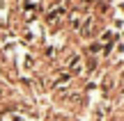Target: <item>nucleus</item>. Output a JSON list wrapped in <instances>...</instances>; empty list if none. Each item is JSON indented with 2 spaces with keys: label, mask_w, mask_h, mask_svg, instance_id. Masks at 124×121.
Masks as SVG:
<instances>
[{
  "label": "nucleus",
  "mask_w": 124,
  "mask_h": 121,
  "mask_svg": "<svg viewBox=\"0 0 124 121\" xmlns=\"http://www.w3.org/2000/svg\"><path fill=\"white\" fill-rule=\"evenodd\" d=\"M99 44H115V41H117V32L115 30H113V27H106V30H101V34H99Z\"/></svg>",
  "instance_id": "obj_1"
},
{
  "label": "nucleus",
  "mask_w": 124,
  "mask_h": 121,
  "mask_svg": "<svg viewBox=\"0 0 124 121\" xmlns=\"http://www.w3.org/2000/svg\"><path fill=\"white\" fill-rule=\"evenodd\" d=\"M113 59H120V62L124 59V41H120V39L113 46Z\"/></svg>",
  "instance_id": "obj_2"
},
{
  "label": "nucleus",
  "mask_w": 124,
  "mask_h": 121,
  "mask_svg": "<svg viewBox=\"0 0 124 121\" xmlns=\"http://www.w3.org/2000/svg\"><path fill=\"white\" fill-rule=\"evenodd\" d=\"M110 27H113L115 32L124 30V16H120V14H115V16H113V21H110Z\"/></svg>",
  "instance_id": "obj_4"
},
{
  "label": "nucleus",
  "mask_w": 124,
  "mask_h": 121,
  "mask_svg": "<svg viewBox=\"0 0 124 121\" xmlns=\"http://www.w3.org/2000/svg\"><path fill=\"white\" fill-rule=\"evenodd\" d=\"M99 53H101V44L99 41H90L87 44V55L90 57H99Z\"/></svg>",
  "instance_id": "obj_3"
}]
</instances>
